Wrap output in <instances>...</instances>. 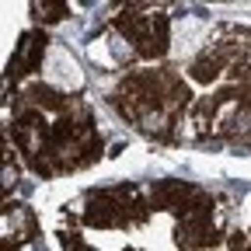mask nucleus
<instances>
[{
    "instance_id": "1",
    "label": "nucleus",
    "mask_w": 251,
    "mask_h": 251,
    "mask_svg": "<svg viewBox=\"0 0 251 251\" xmlns=\"http://www.w3.org/2000/svg\"><path fill=\"white\" fill-rule=\"evenodd\" d=\"M46 77L59 87H77L80 84V67L74 63V56L63 49V46H52L49 49V59H46Z\"/></svg>"
},
{
    "instance_id": "3",
    "label": "nucleus",
    "mask_w": 251,
    "mask_h": 251,
    "mask_svg": "<svg viewBox=\"0 0 251 251\" xmlns=\"http://www.w3.org/2000/svg\"><path fill=\"white\" fill-rule=\"evenodd\" d=\"M91 56H94V59H108V52H105V46H91Z\"/></svg>"
},
{
    "instance_id": "2",
    "label": "nucleus",
    "mask_w": 251,
    "mask_h": 251,
    "mask_svg": "<svg viewBox=\"0 0 251 251\" xmlns=\"http://www.w3.org/2000/svg\"><path fill=\"white\" fill-rule=\"evenodd\" d=\"M206 39V21L199 18H181L178 31H175V52L178 56H188L192 49H199V42Z\"/></svg>"
}]
</instances>
